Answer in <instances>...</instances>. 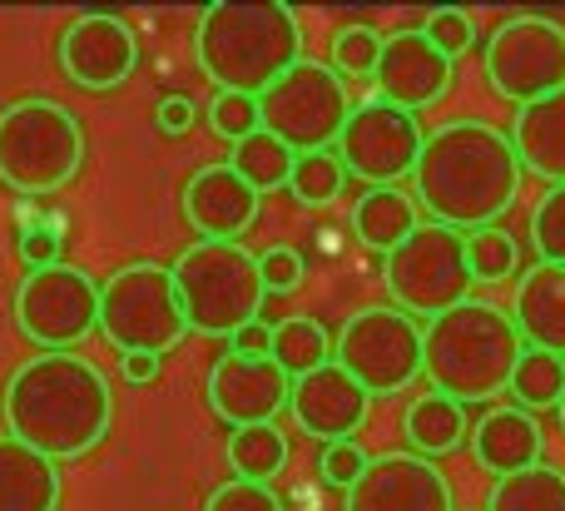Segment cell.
<instances>
[{"instance_id":"cell-1","label":"cell","mask_w":565,"mask_h":511,"mask_svg":"<svg viewBox=\"0 0 565 511\" xmlns=\"http://www.w3.org/2000/svg\"><path fill=\"white\" fill-rule=\"evenodd\" d=\"M412 184L431 224L477 234V228H497V219L516 204L521 155L511 135H501L487 119H451L427 135Z\"/></svg>"},{"instance_id":"cell-2","label":"cell","mask_w":565,"mask_h":511,"mask_svg":"<svg viewBox=\"0 0 565 511\" xmlns=\"http://www.w3.org/2000/svg\"><path fill=\"white\" fill-rule=\"evenodd\" d=\"M115 423L109 383L79 353H40L20 363L6 383V427L50 462H75L95 453Z\"/></svg>"},{"instance_id":"cell-3","label":"cell","mask_w":565,"mask_h":511,"mask_svg":"<svg viewBox=\"0 0 565 511\" xmlns=\"http://www.w3.org/2000/svg\"><path fill=\"white\" fill-rule=\"evenodd\" d=\"M521 358H526V338L516 318L487 298H471L427 323V383L431 393L457 397L461 407L511 393Z\"/></svg>"},{"instance_id":"cell-4","label":"cell","mask_w":565,"mask_h":511,"mask_svg":"<svg viewBox=\"0 0 565 511\" xmlns=\"http://www.w3.org/2000/svg\"><path fill=\"white\" fill-rule=\"evenodd\" d=\"M194 55L218 89L264 99L302 60V30L292 6H278V0H268V6H228V0H218V6H209L199 15Z\"/></svg>"},{"instance_id":"cell-5","label":"cell","mask_w":565,"mask_h":511,"mask_svg":"<svg viewBox=\"0 0 565 511\" xmlns=\"http://www.w3.org/2000/svg\"><path fill=\"white\" fill-rule=\"evenodd\" d=\"M85 164V129L60 99H15L0 109V184L15 194H55Z\"/></svg>"},{"instance_id":"cell-6","label":"cell","mask_w":565,"mask_h":511,"mask_svg":"<svg viewBox=\"0 0 565 511\" xmlns=\"http://www.w3.org/2000/svg\"><path fill=\"white\" fill-rule=\"evenodd\" d=\"M174 284L189 328L204 338H234L238 328L258 323V308L268 298L258 254H248L244 244H209V238L179 254Z\"/></svg>"},{"instance_id":"cell-7","label":"cell","mask_w":565,"mask_h":511,"mask_svg":"<svg viewBox=\"0 0 565 511\" xmlns=\"http://www.w3.org/2000/svg\"><path fill=\"white\" fill-rule=\"evenodd\" d=\"M99 333L119 348V353H149L164 358L184 343L189 313L179 298L174 268L159 264H125L105 284V304H99Z\"/></svg>"},{"instance_id":"cell-8","label":"cell","mask_w":565,"mask_h":511,"mask_svg":"<svg viewBox=\"0 0 565 511\" xmlns=\"http://www.w3.org/2000/svg\"><path fill=\"white\" fill-rule=\"evenodd\" d=\"M387 294L402 313L412 318H441L451 308L471 304V258H467V234L447 224H422L397 254L382 264Z\"/></svg>"},{"instance_id":"cell-9","label":"cell","mask_w":565,"mask_h":511,"mask_svg":"<svg viewBox=\"0 0 565 511\" xmlns=\"http://www.w3.org/2000/svg\"><path fill=\"white\" fill-rule=\"evenodd\" d=\"M338 368H348L372 397H392L427 373V333L402 308H358L338 333Z\"/></svg>"},{"instance_id":"cell-10","label":"cell","mask_w":565,"mask_h":511,"mask_svg":"<svg viewBox=\"0 0 565 511\" xmlns=\"http://www.w3.org/2000/svg\"><path fill=\"white\" fill-rule=\"evenodd\" d=\"M352 109L358 105L348 99V79L338 70L318 65V60H298L264 95V129L282 139L292 155H318L342 139Z\"/></svg>"},{"instance_id":"cell-11","label":"cell","mask_w":565,"mask_h":511,"mask_svg":"<svg viewBox=\"0 0 565 511\" xmlns=\"http://www.w3.org/2000/svg\"><path fill=\"white\" fill-rule=\"evenodd\" d=\"M105 288L75 264L30 268L15 288V328L45 353H70L99 328Z\"/></svg>"},{"instance_id":"cell-12","label":"cell","mask_w":565,"mask_h":511,"mask_svg":"<svg viewBox=\"0 0 565 511\" xmlns=\"http://www.w3.org/2000/svg\"><path fill=\"white\" fill-rule=\"evenodd\" d=\"M487 79L511 105H536L565 89V25L551 15H511L487 40Z\"/></svg>"},{"instance_id":"cell-13","label":"cell","mask_w":565,"mask_h":511,"mask_svg":"<svg viewBox=\"0 0 565 511\" xmlns=\"http://www.w3.org/2000/svg\"><path fill=\"white\" fill-rule=\"evenodd\" d=\"M422 149H427V135H422L417 115L387 105L382 95L362 99L338 139V155H342V164H348V174L367 179V184H377V189H392L397 179L417 174Z\"/></svg>"},{"instance_id":"cell-14","label":"cell","mask_w":565,"mask_h":511,"mask_svg":"<svg viewBox=\"0 0 565 511\" xmlns=\"http://www.w3.org/2000/svg\"><path fill=\"white\" fill-rule=\"evenodd\" d=\"M139 65V40L119 15L89 10L75 15L60 35V70L79 89H119Z\"/></svg>"},{"instance_id":"cell-15","label":"cell","mask_w":565,"mask_h":511,"mask_svg":"<svg viewBox=\"0 0 565 511\" xmlns=\"http://www.w3.org/2000/svg\"><path fill=\"white\" fill-rule=\"evenodd\" d=\"M292 403V377L274 358H238L224 353L209 368V407L218 423L238 427H268L278 407Z\"/></svg>"},{"instance_id":"cell-16","label":"cell","mask_w":565,"mask_h":511,"mask_svg":"<svg viewBox=\"0 0 565 511\" xmlns=\"http://www.w3.org/2000/svg\"><path fill=\"white\" fill-rule=\"evenodd\" d=\"M348 511H451V482L431 457L382 453L348 492Z\"/></svg>"},{"instance_id":"cell-17","label":"cell","mask_w":565,"mask_h":511,"mask_svg":"<svg viewBox=\"0 0 565 511\" xmlns=\"http://www.w3.org/2000/svg\"><path fill=\"white\" fill-rule=\"evenodd\" d=\"M258 194L234 164H204L184 184V219L209 244H238L258 224Z\"/></svg>"},{"instance_id":"cell-18","label":"cell","mask_w":565,"mask_h":511,"mask_svg":"<svg viewBox=\"0 0 565 511\" xmlns=\"http://www.w3.org/2000/svg\"><path fill=\"white\" fill-rule=\"evenodd\" d=\"M367 403L372 393L348 373V368L328 363L318 373L298 377L292 383V417L308 437H322V443H352L362 423H367Z\"/></svg>"},{"instance_id":"cell-19","label":"cell","mask_w":565,"mask_h":511,"mask_svg":"<svg viewBox=\"0 0 565 511\" xmlns=\"http://www.w3.org/2000/svg\"><path fill=\"white\" fill-rule=\"evenodd\" d=\"M377 89L397 109H427L451 89V60L422 30H397V35H387V50H382Z\"/></svg>"},{"instance_id":"cell-20","label":"cell","mask_w":565,"mask_h":511,"mask_svg":"<svg viewBox=\"0 0 565 511\" xmlns=\"http://www.w3.org/2000/svg\"><path fill=\"white\" fill-rule=\"evenodd\" d=\"M541 447H546V437H541V423L526 407H491L471 427V453L497 482L526 472V467H541Z\"/></svg>"},{"instance_id":"cell-21","label":"cell","mask_w":565,"mask_h":511,"mask_svg":"<svg viewBox=\"0 0 565 511\" xmlns=\"http://www.w3.org/2000/svg\"><path fill=\"white\" fill-rule=\"evenodd\" d=\"M511 318H516L526 348H546V353L565 358V268H526L516 284V298H511Z\"/></svg>"},{"instance_id":"cell-22","label":"cell","mask_w":565,"mask_h":511,"mask_svg":"<svg viewBox=\"0 0 565 511\" xmlns=\"http://www.w3.org/2000/svg\"><path fill=\"white\" fill-rule=\"evenodd\" d=\"M511 145H516L526 174L546 179L551 189L565 184V89L561 95L536 99V105H526V109H516Z\"/></svg>"},{"instance_id":"cell-23","label":"cell","mask_w":565,"mask_h":511,"mask_svg":"<svg viewBox=\"0 0 565 511\" xmlns=\"http://www.w3.org/2000/svg\"><path fill=\"white\" fill-rule=\"evenodd\" d=\"M60 467L20 437L0 433V511H55Z\"/></svg>"},{"instance_id":"cell-24","label":"cell","mask_w":565,"mask_h":511,"mask_svg":"<svg viewBox=\"0 0 565 511\" xmlns=\"http://www.w3.org/2000/svg\"><path fill=\"white\" fill-rule=\"evenodd\" d=\"M352 228H358V238L372 254H382V258L397 254L422 228L417 199L402 194V189H367V194L358 199V209H352Z\"/></svg>"},{"instance_id":"cell-25","label":"cell","mask_w":565,"mask_h":511,"mask_svg":"<svg viewBox=\"0 0 565 511\" xmlns=\"http://www.w3.org/2000/svg\"><path fill=\"white\" fill-rule=\"evenodd\" d=\"M467 407L447 393H422L417 403L402 417V433H407L412 453L417 457H447L467 443Z\"/></svg>"},{"instance_id":"cell-26","label":"cell","mask_w":565,"mask_h":511,"mask_svg":"<svg viewBox=\"0 0 565 511\" xmlns=\"http://www.w3.org/2000/svg\"><path fill=\"white\" fill-rule=\"evenodd\" d=\"M332 358H338V343H328L318 318H282L274 328V363L292 377V383L318 373V368H328Z\"/></svg>"},{"instance_id":"cell-27","label":"cell","mask_w":565,"mask_h":511,"mask_svg":"<svg viewBox=\"0 0 565 511\" xmlns=\"http://www.w3.org/2000/svg\"><path fill=\"white\" fill-rule=\"evenodd\" d=\"M487 511H565V472L541 462L516 477H501L487 497Z\"/></svg>"},{"instance_id":"cell-28","label":"cell","mask_w":565,"mask_h":511,"mask_svg":"<svg viewBox=\"0 0 565 511\" xmlns=\"http://www.w3.org/2000/svg\"><path fill=\"white\" fill-rule=\"evenodd\" d=\"M228 467H234L244 482H274V477L288 467V437L278 433L274 423L268 427H238L228 437Z\"/></svg>"},{"instance_id":"cell-29","label":"cell","mask_w":565,"mask_h":511,"mask_svg":"<svg viewBox=\"0 0 565 511\" xmlns=\"http://www.w3.org/2000/svg\"><path fill=\"white\" fill-rule=\"evenodd\" d=\"M228 164H234L238 174H244L248 184L258 189V194H268V189H288L298 155H292V149L282 145V139L268 135V129H258V135H248L244 145H234Z\"/></svg>"},{"instance_id":"cell-30","label":"cell","mask_w":565,"mask_h":511,"mask_svg":"<svg viewBox=\"0 0 565 511\" xmlns=\"http://www.w3.org/2000/svg\"><path fill=\"white\" fill-rule=\"evenodd\" d=\"M511 393H516V407H526V413L561 407V397H565V358L546 353V348H526L516 377H511Z\"/></svg>"},{"instance_id":"cell-31","label":"cell","mask_w":565,"mask_h":511,"mask_svg":"<svg viewBox=\"0 0 565 511\" xmlns=\"http://www.w3.org/2000/svg\"><path fill=\"white\" fill-rule=\"evenodd\" d=\"M348 184V164H342L338 149H318V155H298L292 164V179H288V194L308 209H322L342 194Z\"/></svg>"},{"instance_id":"cell-32","label":"cell","mask_w":565,"mask_h":511,"mask_svg":"<svg viewBox=\"0 0 565 511\" xmlns=\"http://www.w3.org/2000/svg\"><path fill=\"white\" fill-rule=\"evenodd\" d=\"M382 50H387V35L372 25H342L332 35V70L342 79H377Z\"/></svg>"},{"instance_id":"cell-33","label":"cell","mask_w":565,"mask_h":511,"mask_svg":"<svg viewBox=\"0 0 565 511\" xmlns=\"http://www.w3.org/2000/svg\"><path fill=\"white\" fill-rule=\"evenodd\" d=\"M467 258L477 284H501V278L516 274L521 248L507 228H477V234H467Z\"/></svg>"},{"instance_id":"cell-34","label":"cell","mask_w":565,"mask_h":511,"mask_svg":"<svg viewBox=\"0 0 565 511\" xmlns=\"http://www.w3.org/2000/svg\"><path fill=\"white\" fill-rule=\"evenodd\" d=\"M209 125H214L218 139L244 145L248 135H258V129H264V99H258V95H234V89H218L214 105H209Z\"/></svg>"},{"instance_id":"cell-35","label":"cell","mask_w":565,"mask_h":511,"mask_svg":"<svg viewBox=\"0 0 565 511\" xmlns=\"http://www.w3.org/2000/svg\"><path fill=\"white\" fill-rule=\"evenodd\" d=\"M531 244H536L541 264L565 268V184L546 189L541 204L531 209Z\"/></svg>"},{"instance_id":"cell-36","label":"cell","mask_w":565,"mask_h":511,"mask_svg":"<svg viewBox=\"0 0 565 511\" xmlns=\"http://www.w3.org/2000/svg\"><path fill=\"white\" fill-rule=\"evenodd\" d=\"M422 35H427L447 60H457V55H467V50L477 45V20H471L467 10H457V6H441V10H431L427 15Z\"/></svg>"},{"instance_id":"cell-37","label":"cell","mask_w":565,"mask_h":511,"mask_svg":"<svg viewBox=\"0 0 565 511\" xmlns=\"http://www.w3.org/2000/svg\"><path fill=\"white\" fill-rule=\"evenodd\" d=\"M322 482L328 487H338V492H352V487L367 477V467H372V457L362 453L358 443H328L322 447Z\"/></svg>"},{"instance_id":"cell-38","label":"cell","mask_w":565,"mask_h":511,"mask_svg":"<svg viewBox=\"0 0 565 511\" xmlns=\"http://www.w3.org/2000/svg\"><path fill=\"white\" fill-rule=\"evenodd\" d=\"M204 511H282V502H278L274 487L234 477V482H224V487H214V492H209Z\"/></svg>"},{"instance_id":"cell-39","label":"cell","mask_w":565,"mask_h":511,"mask_svg":"<svg viewBox=\"0 0 565 511\" xmlns=\"http://www.w3.org/2000/svg\"><path fill=\"white\" fill-rule=\"evenodd\" d=\"M258 268H264V284H268V294H292V288L302 284V274H308V264H302V254H298V248H288V244L264 248V254H258Z\"/></svg>"},{"instance_id":"cell-40","label":"cell","mask_w":565,"mask_h":511,"mask_svg":"<svg viewBox=\"0 0 565 511\" xmlns=\"http://www.w3.org/2000/svg\"><path fill=\"white\" fill-rule=\"evenodd\" d=\"M20 258H25L30 268H55L60 264V234L50 224H35L20 234Z\"/></svg>"},{"instance_id":"cell-41","label":"cell","mask_w":565,"mask_h":511,"mask_svg":"<svg viewBox=\"0 0 565 511\" xmlns=\"http://www.w3.org/2000/svg\"><path fill=\"white\" fill-rule=\"evenodd\" d=\"M194 115H199V105L189 95L159 99V129H164V135H189V129H194Z\"/></svg>"},{"instance_id":"cell-42","label":"cell","mask_w":565,"mask_h":511,"mask_svg":"<svg viewBox=\"0 0 565 511\" xmlns=\"http://www.w3.org/2000/svg\"><path fill=\"white\" fill-rule=\"evenodd\" d=\"M228 353L238 358H274V328L268 323H248L228 338Z\"/></svg>"},{"instance_id":"cell-43","label":"cell","mask_w":565,"mask_h":511,"mask_svg":"<svg viewBox=\"0 0 565 511\" xmlns=\"http://www.w3.org/2000/svg\"><path fill=\"white\" fill-rule=\"evenodd\" d=\"M125 377H129V383H154V377H159V358L129 353V358H125Z\"/></svg>"},{"instance_id":"cell-44","label":"cell","mask_w":565,"mask_h":511,"mask_svg":"<svg viewBox=\"0 0 565 511\" xmlns=\"http://www.w3.org/2000/svg\"><path fill=\"white\" fill-rule=\"evenodd\" d=\"M556 413H561V427H565V397H561V407H556Z\"/></svg>"}]
</instances>
